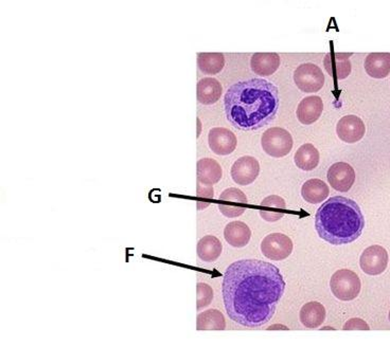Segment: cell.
Segmentation results:
<instances>
[{"label": "cell", "instance_id": "obj_6", "mask_svg": "<svg viewBox=\"0 0 390 347\" xmlns=\"http://www.w3.org/2000/svg\"><path fill=\"white\" fill-rule=\"evenodd\" d=\"M294 81L298 88L304 93H317L325 84V76L318 66L306 63L298 66L294 72Z\"/></svg>", "mask_w": 390, "mask_h": 347}, {"label": "cell", "instance_id": "obj_20", "mask_svg": "<svg viewBox=\"0 0 390 347\" xmlns=\"http://www.w3.org/2000/svg\"><path fill=\"white\" fill-rule=\"evenodd\" d=\"M300 322L308 328L319 327L325 319V308L318 302H309L300 311Z\"/></svg>", "mask_w": 390, "mask_h": 347}, {"label": "cell", "instance_id": "obj_25", "mask_svg": "<svg viewBox=\"0 0 390 347\" xmlns=\"http://www.w3.org/2000/svg\"><path fill=\"white\" fill-rule=\"evenodd\" d=\"M196 328L198 330H224L226 328V320L221 311L208 309L198 315Z\"/></svg>", "mask_w": 390, "mask_h": 347}, {"label": "cell", "instance_id": "obj_18", "mask_svg": "<svg viewBox=\"0 0 390 347\" xmlns=\"http://www.w3.org/2000/svg\"><path fill=\"white\" fill-rule=\"evenodd\" d=\"M365 70L373 79H385L390 74V53H370L365 59Z\"/></svg>", "mask_w": 390, "mask_h": 347}, {"label": "cell", "instance_id": "obj_32", "mask_svg": "<svg viewBox=\"0 0 390 347\" xmlns=\"http://www.w3.org/2000/svg\"><path fill=\"white\" fill-rule=\"evenodd\" d=\"M286 329L288 330V328L286 327V326H283V325H271V327L267 328V329L271 330V329Z\"/></svg>", "mask_w": 390, "mask_h": 347}, {"label": "cell", "instance_id": "obj_29", "mask_svg": "<svg viewBox=\"0 0 390 347\" xmlns=\"http://www.w3.org/2000/svg\"><path fill=\"white\" fill-rule=\"evenodd\" d=\"M219 210L224 216L228 218L238 217L242 215L246 212V207H234V205H224L220 203Z\"/></svg>", "mask_w": 390, "mask_h": 347}, {"label": "cell", "instance_id": "obj_3", "mask_svg": "<svg viewBox=\"0 0 390 347\" xmlns=\"http://www.w3.org/2000/svg\"><path fill=\"white\" fill-rule=\"evenodd\" d=\"M315 228L321 240L335 246L356 242L365 228L360 205L343 196L328 199L317 210Z\"/></svg>", "mask_w": 390, "mask_h": 347}, {"label": "cell", "instance_id": "obj_5", "mask_svg": "<svg viewBox=\"0 0 390 347\" xmlns=\"http://www.w3.org/2000/svg\"><path fill=\"white\" fill-rule=\"evenodd\" d=\"M263 151L274 158H283L290 153L292 149V135L281 128H269L264 132L261 140Z\"/></svg>", "mask_w": 390, "mask_h": 347}, {"label": "cell", "instance_id": "obj_30", "mask_svg": "<svg viewBox=\"0 0 390 347\" xmlns=\"http://www.w3.org/2000/svg\"><path fill=\"white\" fill-rule=\"evenodd\" d=\"M344 330H369L368 324L364 320L358 319V318H354L350 319L349 321L346 322L345 326L343 327Z\"/></svg>", "mask_w": 390, "mask_h": 347}, {"label": "cell", "instance_id": "obj_11", "mask_svg": "<svg viewBox=\"0 0 390 347\" xmlns=\"http://www.w3.org/2000/svg\"><path fill=\"white\" fill-rule=\"evenodd\" d=\"M336 132L340 140L354 144L364 138L366 134V126L358 116L349 114L338 121Z\"/></svg>", "mask_w": 390, "mask_h": 347}, {"label": "cell", "instance_id": "obj_22", "mask_svg": "<svg viewBox=\"0 0 390 347\" xmlns=\"http://www.w3.org/2000/svg\"><path fill=\"white\" fill-rule=\"evenodd\" d=\"M330 190L328 184L323 180L310 179L304 182L302 188V196L307 203L317 205L323 203L329 196Z\"/></svg>", "mask_w": 390, "mask_h": 347}, {"label": "cell", "instance_id": "obj_16", "mask_svg": "<svg viewBox=\"0 0 390 347\" xmlns=\"http://www.w3.org/2000/svg\"><path fill=\"white\" fill-rule=\"evenodd\" d=\"M196 176L198 182L207 186H213L222 179L223 170L217 160L203 158L196 164Z\"/></svg>", "mask_w": 390, "mask_h": 347}, {"label": "cell", "instance_id": "obj_26", "mask_svg": "<svg viewBox=\"0 0 390 347\" xmlns=\"http://www.w3.org/2000/svg\"><path fill=\"white\" fill-rule=\"evenodd\" d=\"M199 69L205 74H217L225 66V57L222 53H199Z\"/></svg>", "mask_w": 390, "mask_h": 347}, {"label": "cell", "instance_id": "obj_19", "mask_svg": "<svg viewBox=\"0 0 390 347\" xmlns=\"http://www.w3.org/2000/svg\"><path fill=\"white\" fill-rule=\"evenodd\" d=\"M223 88L221 83L213 78L202 79L196 87L198 101L203 105H213L221 97Z\"/></svg>", "mask_w": 390, "mask_h": 347}, {"label": "cell", "instance_id": "obj_28", "mask_svg": "<svg viewBox=\"0 0 390 347\" xmlns=\"http://www.w3.org/2000/svg\"><path fill=\"white\" fill-rule=\"evenodd\" d=\"M220 200L225 201V203H238V205H248V197L242 191L238 190L236 188H229L226 189L223 193H222L221 196H220Z\"/></svg>", "mask_w": 390, "mask_h": 347}, {"label": "cell", "instance_id": "obj_4", "mask_svg": "<svg viewBox=\"0 0 390 347\" xmlns=\"http://www.w3.org/2000/svg\"><path fill=\"white\" fill-rule=\"evenodd\" d=\"M330 287L336 299L349 302L358 298L362 289V283L356 272L349 269H340L332 275Z\"/></svg>", "mask_w": 390, "mask_h": 347}, {"label": "cell", "instance_id": "obj_34", "mask_svg": "<svg viewBox=\"0 0 390 347\" xmlns=\"http://www.w3.org/2000/svg\"><path fill=\"white\" fill-rule=\"evenodd\" d=\"M389 321H390V311H389Z\"/></svg>", "mask_w": 390, "mask_h": 347}, {"label": "cell", "instance_id": "obj_31", "mask_svg": "<svg viewBox=\"0 0 390 347\" xmlns=\"http://www.w3.org/2000/svg\"><path fill=\"white\" fill-rule=\"evenodd\" d=\"M196 196L200 197V198H213V196H215V192H213V186H207V184L198 182Z\"/></svg>", "mask_w": 390, "mask_h": 347}, {"label": "cell", "instance_id": "obj_1", "mask_svg": "<svg viewBox=\"0 0 390 347\" xmlns=\"http://www.w3.org/2000/svg\"><path fill=\"white\" fill-rule=\"evenodd\" d=\"M223 300L232 321L257 328L271 321L285 292V280L273 264L241 259L226 269Z\"/></svg>", "mask_w": 390, "mask_h": 347}, {"label": "cell", "instance_id": "obj_17", "mask_svg": "<svg viewBox=\"0 0 390 347\" xmlns=\"http://www.w3.org/2000/svg\"><path fill=\"white\" fill-rule=\"evenodd\" d=\"M280 66V56L277 53H255L250 60V67L260 76H269L277 72Z\"/></svg>", "mask_w": 390, "mask_h": 347}, {"label": "cell", "instance_id": "obj_14", "mask_svg": "<svg viewBox=\"0 0 390 347\" xmlns=\"http://www.w3.org/2000/svg\"><path fill=\"white\" fill-rule=\"evenodd\" d=\"M323 110V102L317 95L304 97L297 107V119L304 125H311L321 118Z\"/></svg>", "mask_w": 390, "mask_h": 347}, {"label": "cell", "instance_id": "obj_8", "mask_svg": "<svg viewBox=\"0 0 390 347\" xmlns=\"http://www.w3.org/2000/svg\"><path fill=\"white\" fill-rule=\"evenodd\" d=\"M388 265V253L385 248L373 245L365 249L360 259L361 269L368 275H379Z\"/></svg>", "mask_w": 390, "mask_h": 347}, {"label": "cell", "instance_id": "obj_13", "mask_svg": "<svg viewBox=\"0 0 390 347\" xmlns=\"http://www.w3.org/2000/svg\"><path fill=\"white\" fill-rule=\"evenodd\" d=\"M352 53H328L323 59V66L328 74L336 80H344L351 74L352 66L349 59Z\"/></svg>", "mask_w": 390, "mask_h": 347}, {"label": "cell", "instance_id": "obj_24", "mask_svg": "<svg viewBox=\"0 0 390 347\" xmlns=\"http://www.w3.org/2000/svg\"><path fill=\"white\" fill-rule=\"evenodd\" d=\"M222 250H223V246H222L221 240L213 236H206L201 238L198 248H196L199 257L206 263H213V261H217L221 257Z\"/></svg>", "mask_w": 390, "mask_h": 347}, {"label": "cell", "instance_id": "obj_7", "mask_svg": "<svg viewBox=\"0 0 390 347\" xmlns=\"http://www.w3.org/2000/svg\"><path fill=\"white\" fill-rule=\"evenodd\" d=\"M294 245L285 234L271 233L265 236L261 243L263 255L271 261H283L292 254Z\"/></svg>", "mask_w": 390, "mask_h": 347}, {"label": "cell", "instance_id": "obj_15", "mask_svg": "<svg viewBox=\"0 0 390 347\" xmlns=\"http://www.w3.org/2000/svg\"><path fill=\"white\" fill-rule=\"evenodd\" d=\"M224 238L230 246L234 248H243L248 245L252 238L250 226L243 222H229L224 230Z\"/></svg>", "mask_w": 390, "mask_h": 347}, {"label": "cell", "instance_id": "obj_23", "mask_svg": "<svg viewBox=\"0 0 390 347\" xmlns=\"http://www.w3.org/2000/svg\"><path fill=\"white\" fill-rule=\"evenodd\" d=\"M321 156L318 149L311 144L306 143L297 149L295 154V164L300 170L310 172L318 166Z\"/></svg>", "mask_w": 390, "mask_h": 347}, {"label": "cell", "instance_id": "obj_21", "mask_svg": "<svg viewBox=\"0 0 390 347\" xmlns=\"http://www.w3.org/2000/svg\"><path fill=\"white\" fill-rule=\"evenodd\" d=\"M261 207L263 209L259 211V214L263 219L269 222H275L281 219L284 215V210L286 209L285 201L277 195H271L263 199Z\"/></svg>", "mask_w": 390, "mask_h": 347}, {"label": "cell", "instance_id": "obj_33", "mask_svg": "<svg viewBox=\"0 0 390 347\" xmlns=\"http://www.w3.org/2000/svg\"><path fill=\"white\" fill-rule=\"evenodd\" d=\"M201 132H202V123H201V120L198 118V135L196 137H200Z\"/></svg>", "mask_w": 390, "mask_h": 347}, {"label": "cell", "instance_id": "obj_27", "mask_svg": "<svg viewBox=\"0 0 390 347\" xmlns=\"http://www.w3.org/2000/svg\"><path fill=\"white\" fill-rule=\"evenodd\" d=\"M213 300V290L208 284L199 283L196 285V308L198 311L209 306Z\"/></svg>", "mask_w": 390, "mask_h": 347}, {"label": "cell", "instance_id": "obj_9", "mask_svg": "<svg viewBox=\"0 0 390 347\" xmlns=\"http://www.w3.org/2000/svg\"><path fill=\"white\" fill-rule=\"evenodd\" d=\"M231 178L240 186L252 184L260 174V164L256 158L244 156L238 158L231 166Z\"/></svg>", "mask_w": 390, "mask_h": 347}, {"label": "cell", "instance_id": "obj_10", "mask_svg": "<svg viewBox=\"0 0 390 347\" xmlns=\"http://www.w3.org/2000/svg\"><path fill=\"white\" fill-rule=\"evenodd\" d=\"M328 182L334 190L346 193L350 191L356 182V172L346 162H336L330 166L327 174Z\"/></svg>", "mask_w": 390, "mask_h": 347}, {"label": "cell", "instance_id": "obj_12", "mask_svg": "<svg viewBox=\"0 0 390 347\" xmlns=\"http://www.w3.org/2000/svg\"><path fill=\"white\" fill-rule=\"evenodd\" d=\"M208 144L211 151L219 156H228L236 149L238 140L231 130L224 128H215L209 132Z\"/></svg>", "mask_w": 390, "mask_h": 347}, {"label": "cell", "instance_id": "obj_2", "mask_svg": "<svg viewBox=\"0 0 390 347\" xmlns=\"http://www.w3.org/2000/svg\"><path fill=\"white\" fill-rule=\"evenodd\" d=\"M224 108L234 128L246 132L257 130L277 116L279 93L275 85L262 79L241 81L228 89Z\"/></svg>", "mask_w": 390, "mask_h": 347}]
</instances>
